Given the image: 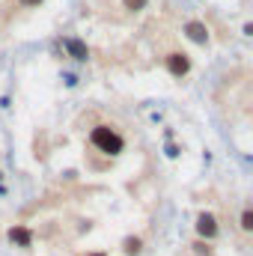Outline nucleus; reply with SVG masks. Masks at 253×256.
Returning a JSON list of instances; mask_svg holds the SVG:
<instances>
[{
    "instance_id": "nucleus-1",
    "label": "nucleus",
    "mask_w": 253,
    "mask_h": 256,
    "mask_svg": "<svg viewBox=\"0 0 253 256\" xmlns=\"http://www.w3.org/2000/svg\"><path fill=\"white\" fill-rule=\"evenodd\" d=\"M86 143H90L92 152H98L104 158H116L126 149V134L116 126H110V122H96L86 134Z\"/></svg>"
},
{
    "instance_id": "nucleus-2",
    "label": "nucleus",
    "mask_w": 253,
    "mask_h": 256,
    "mask_svg": "<svg viewBox=\"0 0 253 256\" xmlns=\"http://www.w3.org/2000/svg\"><path fill=\"white\" fill-rule=\"evenodd\" d=\"M161 63H164V68H167L173 78H188L190 74V57L185 51H179V48L167 51V54L161 57Z\"/></svg>"
},
{
    "instance_id": "nucleus-3",
    "label": "nucleus",
    "mask_w": 253,
    "mask_h": 256,
    "mask_svg": "<svg viewBox=\"0 0 253 256\" xmlns=\"http://www.w3.org/2000/svg\"><path fill=\"white\" fill-rule=\"evenodd\" d=\"M196 232L206 236V238H214V236H218V220H214V214L202 212V214L196 218Z\"/></svg>"
},
{
    "instance_id": "nucleus-4",
    "label": "nucleus",
    "mask_w": 253,
    "mask_h": 256,
    "mask_svg": "<svg viewBox=\"0 0 253 256\" xmlns=\"http://www.w3.org/2000/svg\"><path fill=\"white\" fill-rule=\"evenodd\" d=\"M185 33H188L194 42H200V45L208 42V30H206V24H200V21H188V24H185Z\"/></svg>"
},
{
    "instance_id": "nucleus-5",
    "label": "nucleus",
    "mask_w": 253,
    "mask_h": 256,
    "mask_svg": "<svg viewBox=\"0 0 253 256\" xmlns=\"http://www.w3.org/2000/svg\"><path fill=\"white\" fill-rule=\"evenodd\" d=\"M9 238H12L15 244H21V248H30V242H33L30 230H24V226H15V230H9Z\"/></svg>"
},
{
    "instance_id": "nucleus-6",
    "label": "nucleus",
    "mask_w": 253,
    "mask_h": 256,
    "mask_svg": "<svg viewBox=\"0 0 253 256\" xmlns=\"http://www.w3.org/2000/svg\"><path fill=\"white\" fill-rule=\"evenodd\" d=\"M238 226H242V232H244V236H250V232H253V212H250V206H244V208H242Z\"/></svg>"
},
{
    "instance_id": "nucleus-7",
    "label": "nucleus",
    "mask_w": 253,
    "mask_h": 256,
    "mask_svg": "<svg viewBox=\"0 0 253 256\" xmlns=\"http://www.w3.org/2000/svg\"><path fill=\"white\" fill-rule=\"evenodd\" d=\"M66 48L72 51V57H74V60H86V45H80L78 39H68V42H66Z\"/></svg>"
},
{
    "instance_id": "nucleus-8",
    "label": "nucleus",
    "mask_w": 253,
    "mask_h": 256,
    "mask_svg": "<svg viewBox=\"0 0 253 256\" xmlns=\"http://www.w3.org/2000/svg\"><path fill=\"white\" fill-rule=\"evenodd\" d=\"M122 6H126L128 12H140V9L149 6V0H122Z\"/></svg>"
},
{
    "instance_id": "nucleus-9",
    "label": "nucleus",
    "mask_w": 253,
    "mask_h": 256,
    "mask_svg": "<svg viewBox=\"0 0 253 256\" xmlns=\"http://www.w3.org/2000/svg\"><path fill=\"white\" fill-rule=\"evenodd\" d=\"M137 250H140V242H137V238H128L126 242V254H137Z\"/></svg>"
},
{
    "instance_id": "nucleus-10",
    "label": "nucleus",
    "mask_w": 253,
    "mask_h": 256,
    "mask_svg": "<svg viewBox=\"0 0 253 256\" xmlns=\"http://www.w3.org/2000/svg\"><path fill=\"white\" fill-rule=\"evenodd\" d=\"M18 3H21L24 9H39V6H42L45 0H18Z\"/></svg>"
},
{
    "instance_id": "nucleus-11",
    "label": "nucleus",
    "mask_w": 253,
    "mask_h": 256,
    "mask_svg": "<svg viewBox=\"0 0 253 256\" xmlns=\"http://www.w3.org/2000/svg\"><path fill=\"white\" fill-rule=\"evenodd\" d=\"M86 256H108V254H102V250H96V254H86Z\"/></svg>"
}]
</instances>
